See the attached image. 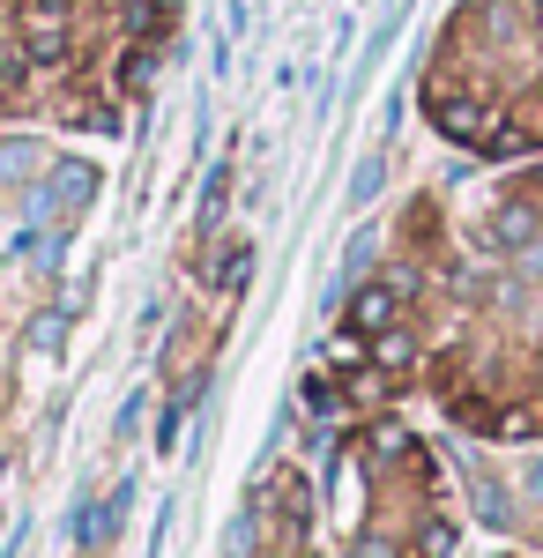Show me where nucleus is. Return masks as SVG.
<instances>
[{"label":"nucleus","instance_id":"nucleus-2","mask_svg":"<svg viewBox=\"0 0 543 558\" xmlns=\"http://www.w3.org/2000/svg\"><path fill=\"white\" fill-rule=\"evenodd\" d=\"M432 112H439V134H447V142H492V128H499L476 97H439V89H432Z\"/></svg>","mask_w":543,"mask_h":558},{"label":"nucleus","instance_id":"nucleus-7","mask_svg":"<svg viewBox=\"0 0 543 558\" xmlns=\"http://www.w3.org/2000/svg\"><path fill=\"white\" fill-rule=\"evenodd\" d=\"M373 343H379V365H387V373H402V365H410V343H402L395 328H387V336H373Z\"/></svg>","mask_w":543,"mask_h":558},{"label":"nucleus","instance_id":"nucleus-4","mask_svg":"<svg viewBox=\"0 0 543 558\" xmlns=\"http://www.w3.org/2000/svg\"><path fill=\"white\" fill-rule=\"evenodd\" d=\"M120 507H126V492H112V507H89L83 514V544H105V529H120Z\"/></svg>","mask_w":543,"mask_h":558},{"label":"nucleus","instance_id":"nucleus-6","mask_svg":"<svg viewBox=\"0 0 543 558\" xmlns=\"http://www.w3.org/2000/svg\"><path fill=\"white\" fill-rule=\"evenodd\" d=\"M447 551H455V529H447V521H432V529L418 536V558H447Z\"/></svg>","mask_w":543,"mask_h":558},{"label":"nucleus","instance_id":"nucleus-5","mask_svg":"<svg viewBox=\"0 0 543 558\" xmlns=\"http://www.w3.org/2000/svg\"><path fill=\"white\" fill-rule=\"evenodd\" d=\"M536 425H543L536 410H499V425H492V432H499V439H529Z\"/></svg>","mask_w":543,"mask_h":558},{"label":"nucleus","instance_id":"nucleus-1","mask_svg":"<svg viewBox=\"0 0 543 558\" xmlns=\"http://www.w3.org/2000/svg\"><path fill=\"white\" fill-rule=\"evenodd\" d=\"M23 60H31V68H60V60H68V23H60V8H45V0L23 8Z\"/></svg>","mask_w":543,"mask_h":558},{"label":"nucleus","instance_id":"nucleus-8","mask_svg":"<svg viewBox=\"0 0 543 558\" xmlns=\"http://www.w3.org/2000/svg\"><path fill=\"white\" fill-rule=\"evenodd\" d=\"M52 343H60V313H45L38 328H31V350H52Z\"/></svg>","mask_w":543,"mask_h":558},{"label":"nucleus","instance_id":"nucleus-3","mask_svg":"<svg viewBox=\"0 0 543 558\" xmlns=\"http://www.w3.org/2000/svg\"><path fill=\"white\" fill-rule=\"evenodd\" d=\"M395 313H402V291H395V283H365V291L350 299V328H358V336H387Z\"/></svg>","mask_w":543,"mask_h":558}]
</instances>
